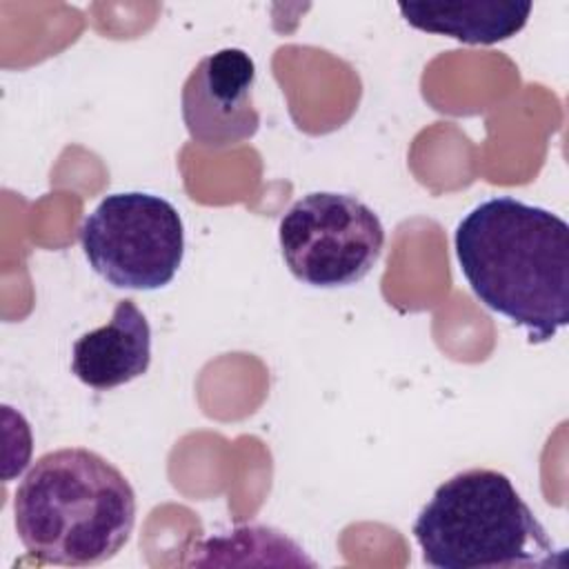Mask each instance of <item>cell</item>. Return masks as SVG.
<instances>
[{
  "label": "cell",
  "instance_id": "1",
  "mask_svg": "<svg viewBox=\"0 0 569 569\" xmlns=\"http://www.w3.org/2000/svg\"><path fill=\"white\" fill-rule=\"evenodd\" d=\"M456 258L473 296L527 329L531 345L569 322V227L511 196L473 207L456 227Z\"/></svg>",
  "mask_w": 569,
  "mask_h": 569
},
{
  "label": "cell",
  "instance_id": "3",
  "mask_svg": "<svg viewBox=\"0 0 569 569\" xmlns=\"http://www.w3.org/2000/svg\"><path fill=\"white\" fill-rule=\"evenodd\" d=\"M422 560L433 569L549 567L562 560L513 482L496 469L445 480L413 522Z\"/></svg>",
  "mask_w": 569,
  "mask_h": 569
},
{
  "label": "cell",
  "instance_id": "4",
  "mask_svg": "<svg viewBox=\"0 0 569 569\" xmlns=\"http://www.w3.org/2000/svg\"><path fill=\"white\" fill-rule=\"evenodd\" d=\"M80 244L109 284L153 291L169 284L182 264L184 227L178 209L160 196L111 193L82 220Z\"/></svg>",
  "mask_w": 569,
  "mask_h": 569
},
{
  "label": "cell",
  "instance_id": "8",
  "mask_svg": "<svg viewBox=\"0 0 569 569\" xmlns=\"http://www.w3.org/2000/svg\"><path fill=\"white\" fill-rule=\"evenodd\" d=\"M531 7V2H398V11L413 29L465 44L509 40L522 31Z\"/></svg>",
  "mask_w": 569,
  "mask_h": 569
},
{
  "label": "cell",
  "instance_id": "6",
  "mask_svg": "<svg viewBox=\"0 0 569 569\" xmlns=\"http://www.w3.org/2000/svg\"><path fill=\"white\" fill-rule=\"evenodd\" d=\"M256 62L227 47L204 56L182 84V120L193 142L209 149L240 144L256 136L260 113L253 104Z\"/></svg>",
  "mask_w": 569,
  "mask_h": 569
},
{
  "label": "cell",
  "instance_id": "5",
  "mask_svg": "<svg viewBox=\"0 0 569 569\" xmlns=\"http://www.w3.org/2000/svg\"><path fill=\"white\" fill-rule=\"evenodd\" d=\"M278 242L296 280L336 289L369 276L385 249V227L362 200L349 193L313 191L280 218Z\"/></svg>",
  "mask_w": 569,
  "mask_h": 569
},
{
  "label": "cell",
  "instance_id": "2",
  "mask_svg": "<svg viewBox=\"0 0 569 569\" xmlns=\"http://www.w3.org/2000/svg\"><path fill=\"white\" fill-rule=\"evenodd\" d=\"M13 522L22 547L44 565H102L131 538L136 491L96 451H47L16 489Z\"/></svg>",
  "mask_w": 569,
  "mask_h": 569
},
{
  "label": "cell",
  "instance_id": "7",
  "mask_svg": "<svg viewBox=\"0 0 569 569\" xmlns=\"http://www.w3.org/2000/svg\"><path fill=\"white\" fill-rule=\"evenodd\" d=\"M151 365V327L129 298L118 300L111 320L73 342V376L98 391L127 385Z\"/></svg>",
  "mask_w": 569,
  "mask_h": 569
}]
</instances>
